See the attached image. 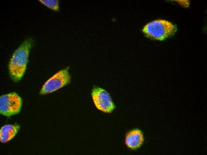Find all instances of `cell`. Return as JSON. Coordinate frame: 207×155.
Returning <instances> with one entry per match:
<instances>
[{
	"instance_id": "obj_1",
	"label": "cell",
	"mask_w": 207,
	"mask_h": 155,
	"mask_svg": "<svg viewBox=\"0 0 207 155\" xmlns=\"http://www.w3.org/2000/svg\"><path fill=\"white\" fill-rule=\"evenodd\" d=\"M34 41L32 37L24 40L13 53L8 64L9 76L15 82H19L26 70L30 50Z\"/></svg>"
},
{
	"instance_id": "obj_2",
	"label": "cell",
	"mask_w": 207,
	"mask_h": 155,
	"mask_svg": "<svg viewBox=\"0 0 207 155\" xmlns=\"http://www.w3.org/2000/svg\"><path fill=\"white\" fill-rule=\"evenodd\" d=\"M177 30L176 25L167 20L159 19L147 24L142 31L150 39L163 41L173 35Z\"/></svg>"
},
{
	"instance_id": "obj_3",
	"label": "cell",
	"mask_w": 207,
	"mask_h": 155,
	"mask_svg": "<svg viewBox=\"0 0 207 155\" xmlns=\"http://www.w3.org/2000/svg\"><path fill=\"white\" fill-rule=\"evenodd\" d=\"M69 67L61 69L48 79L41 88L39 94L45 95L54 92L71 83Z\"/></svg>"
},
{
	"instance_id": "obj_4",
	"label": "cell",
	"mask_w": 207,
	"mask_h": 155,
	"mask_svg": "<svg viewBox=\"0 0 207 155\" xmlns=\"http://www.w3.org/2000/svg\"><path fill=\"white\" fill-rule=\"evenodd\" d=\"M22 105L21 98L15 92H12L0 97V113L10 117L19 113Z\"/></svg>"
},
{
	"instance_id": "obj_5",
	"label": "cell",
	"mask_w": 207,
	"mask_h": 155,
	"mask_svg": "<svg viewBox=\"0 0 207 155\" xmlns=\"http://www.w3.org/2000/svg\"><path fill=\"white\" fill-rule=\"evenodd\" d=\"M91 96L95 106L99 110L110 113L115 108L109 94L104 89L94 86L92 90Z\"/></svg>"
},
{
	"instance_id": "obj_6",
	"label": "cell",
	"mask_w": 207,
	"mask_h": 155,
	"mask_svg": "<svg viewBox=\"0 0 207 155\" xmlns=\"http://www.w3.org/2000/svg\"><path fill=\"white\" fill-rule=\"evenodd\" d=\"M144 140L142 133L141 131L135 129L131 131L126 134L125 143L129 148L135 149L140 147Z\"/></svg>"
},
{
	"instance_id": "obj_7",
	"label": "cell",
	"mask_w": 207,
	"mask_h": 155,
	"mask_svg": "<svg viewBox=\"0 0 207 155\" xmlns=\"http://www.w3.org/2000/svg\"><path fill=\"white\" fill-rule=\"evenodd\" d=\"M20 127L18 125H6L3 126L0 130V140L6 143L13 139L19 131Z\"/></svg>"
},
{
	"instance_id": "obj_8",
	"label": "cell",
	"mask_w": 207,
	"mask_h": 155,
	"mask_svg": "<svg viewBox=\"0 0 207 155\" xmlns=\"http://www.w3.org/2000/svg\"><path fill=\"white\" fill-rule=\"evenodd\" d=\"M42 4L52 10L57 12L59 11V1L58 0H39Z\"/></svg>"
}]
</instances>
